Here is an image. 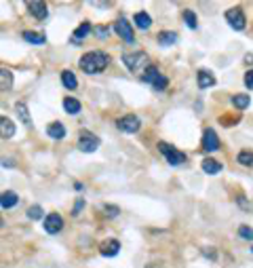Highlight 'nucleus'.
<instances>
[{"label": "nucleus", "instance_id": "1", "mask_svg": "<svg viewBox=\"0 0 253 268\" xmlns=\"http://www.w3.org/2000/svg\"><path fill=\"white\" fill-rule=\"evenodd\" d=\"M80 70L84 74H100L108 68L110 63V55L108 53H101V51H89L80 57Z\"/></svg>", "mask_w": 253, "mask_h": 268}, {"label": "nucleus", "instance_id": "2", "mask_svg": "<svg viewBox=\"0 0 253 268\" xmlns=\"http://www.w3.org/2000/svg\"><path fill=\"white\" fill-rule=\"evenodd\" d=\"M158 150H160V154H165V159L169 161V165H173V167L184 165L188 161L184 152H179L177 148H173L171 144H167V142H158Z\"/></svg>", "mask_w": 253, "mask_h": 268}, {"label": "nucleus", "instance_id": "3", "mask_svg": "<svg viewBox=\"0 0 253 268\" xmlns=\"http://www.w3.org/2000/svg\"><path fill=\"white\" fill-rule=\"evenodd\" d=\"M123 63L131 70V72H137L139 68L148 66V55L146 53H125L123 55Z\"/></svg>", "mask_w": 253, "mask_h": 268}, {"label": "nucleus", "instance_id": "4", "mask_svg": "<svg viewBox=\"0 0 253 268\" xmlns=\"http://www.w3.org/2000/svg\"><path fill=\"white\" fill-rule=\"evenodd\" d=\"M116 127H118V131L121 133H137L139 127H142V121H139L135 114H126L123 118H118Z\"/></svg>", "mask_w": 253, "mask_h": 268}, {"label": "nucleus", "instance_id": "5", "mask_svg": "<svg viewBox=\"0 0 253 268\" xmlns=\"http://www.w3.org/2000/svg\"><path fill=\"white\" fill-rule=\"evenodd\" d=\"M78 148L82 152H95L100 148V137H95L91 131L82 129L80 131V137H78Z\"/></svg>", "mask_w": 253, "mask_h": 268}, {"label": "nucleus", "instance_id": "6", "mask_svg": "<svg viewBox=\"0 0 253 268\" xmlns=\"http://www.w3.org/2000/svg\"><path fill=\"white\" fill-rule=\"evenodd\" d=\"M226 21L232 26V30H236V32L245 30V13L241 9H236V6L226 11Z\"/></svg>", "mask_w": 253, "mask_h": 268}, {"label": "nucleus", "instance_id": "7", "mask_svg": "<svg viewBox=\"0 0 253 268\" xmlns=\"http://www.w3.org/2000/svg\"><path fill=\"white\" fill-rule=\"evenodd\" d=\"M114 32H116L123 40H126V42H133V40H135V36H133V30H131V24H129V21H126V17H123V15L114 21Z\"/></svg>", "mask_w": 253, "mask_h": 268}, {"label": "nucleus", "instance_id": "8", "mask_svg": "<svg viewBox=\"0 0 253 268\" xmlns=\"http://www.w3.org/2000/svg\"><path fill=\"white\" fill-rule=\"evenodd\" d=\"M202 150L205 152L220 150V137H217V133L213 129H205V133H202Z\"/></svg>", "mask_w": 253, "mask_h": 268}, {"label": "nucleus", "instance_id": "9", "mask_svg": "<svg viewBox=\"0 0 253 268\" xmlns=\"http://www.w3.org/2000/svg\"><path fill=\"white\" fill-rule=\"evenodd\" d=\"M61 228H63V220H61L59 214H49L45 217V230L49 235H57Z\"/></svg>", "mask_w": 253, "mask_h": 268}, {"label": "nucleus", "instance_id": "10", "mask_svg": "<svg viewBox=\"0 0 253 268\" xmlns=\"http://www.w3.org/2000/svg\"><path fill=\"white\" fill-rule=\"evenodd\" d=\"M27 11L32 13L34 19H47V17H49L47 4L40 2V0H32V2H27Z\"/></svg>", "mask_w": 253, "mask_h": 268}, {"label": "nucleus", "instance_id": "11", "mask_svg": "<svg viewBox=\"0 0 253 268\" xmlns=\"http://www.w3.org/2000/svg\"><path fill=\"white\" fill-rule=\"evenodd\" d=\"M118 251H121V243H118L116 239H110V241H103L100 245V253L105 258H114Z\"/></svg>", "mask_w": 253, "mask_h": 268}, {"label": "nucleus", "instance_id": "12", "mask_svg": "<svg viewBox=\"0 0 253 268\" xmlns=\"http://www.w3.org/2000/svg\"><path fill=\"white\" fill-rule=\"evenodd\" d=\"M47 135L53 137V139H63L66 137V127H63L61 123H51L47 127Z\"/></svg>", "mask_w": 253, "mask_h": 268}, {"label": "nucleus", "instance_id": "13", "mask_svg": "<svg viewBox=\"0 0 253 268\" xmlns=\"http://www.w3.org/2000/svg\"><path fill=\"white\" fill-rule=\"evenodd\" d=\"M196 79H199V87H201V89H209V87H213V84H215L213 74L207 72V70H199Z\"/></svg>", "mask_w": 253, "mask_h": 268}, {"label": "nucleus", "instance_id": "14", "mask_svg": "<svg viewBox=\"0 0 253 268\" xmlns=\"http://www.w3.org/2000/svg\"><path fill=\"white\" fill-rule=\"evenodd\" d=\"M202 171L209 173V175H215V173L222 171V163L220 161H215V159H205L202 161Z\"/></svg>", "mask_w": 253, "mask_h": 268}, {"label": "nucleus", "instance_id": "15", "mask_svg": "<svg viewBox=\"0 0 253 268\" xmlns=\"http://www.w3.org/2000/svg\"><path fill=\"white\" fill-rule=\"evenodd\" d=\"M19 203V196L15 192H2V199H0V205H2V209H13Z\"/></svg>", "mask_w": 253, "mask_h": 268}, {"label": "nucleus", "instance_id": "16", "mask_svg": "<svg viewBox=\"0 0 253 268\" xmlns=\"http://www.w3.org/2000/svg\"><path fill=\"white\" fill-rule=\"evenodd\" d=\"M61 82H63V87L70 89V91L78 87V80H76L74 72H70V70H63V72H61Z\"/></svg>", "mask_w": 253, "mask_h": 268}, {"label": "nucleus", "instance_id": "17", "mask_svg": "<svg viewBox=\"0 0 253 268\" xmlns=\"http://www.w3.org/2000/svg\"><path fill=\"white\" fill-rule=\"evenodd\" d=\"M135 26L139 30H148V27L152 26V17L148 15L146 11H139V13H135Z\"/></svg>", "mask_w": 253, "mask_h": 268}, {"label": "nucleus", "instance_id": "18", "mask_svg": "<svg viewBox=\"0 0 253 268\" xmlns=\"http://www.w3.org/2000/svg\"><path fill=\"white\" fill-rule=\"evenodd\" d=\"M158 76H160L158 68H154V66H148V68L144 70V74H142V80H144V82H148V84H154V82L158 80Z\"/></svg>", "mask_w": 253, "mask_h": 268}, {"label": "nucleus", "instance_id": "19", "mask_svg": "<svg viewBox=\"0 0 253 268\" xmlns=\"http://www.w3.org/2000/svg\"><path fill=\"white\" fill-rule=\"evenodd\" d=\"M63 110H66L68 114H78V112H80V102L76 100V97H66V100H63Z\"/></svg>", "mask_w": 253, "mask_h": 268}, {"label": "nucleus", "instance_id": "20", "mask_svg": "<svg viewBox=\"0 0 253 268\" xmlns=\"http://www.w3.org/2000/svg\"><path fill=\"white\" fill-rule=\"evenodd\" d=\"M0 129H2V137H13L15 135V125H13V121H9L6 116L0 118Z\"/></svg>", "mask_w": 253, "mask_h": 268}, {"label": "nucleus", "instance_id": "21", "mask_svg": "<svg viewBox=\"0 0 253 268\" xmlns=\"http://www.w3.org/2000/svg\"><path fill=\"white\" fill-rule=\"evenodd\" d=\"M158 42H160V47H171L177 42V32H163V34H158Z\"/></svg>", "mask_w": 253, "mask_h": 268}, {"label": "nucleus", "instance_id": "22", "mask_svg": "<svg viewBox=\"0 0 253 268\" xmlns=\"http://www.w3.org/2000/svg\"><path fill=\"white\" fill-rule=\"evenodd\" d=\"M15 110H17V114H19V118H21V123L27 125V127H32V118H30V112H27V106H25L24 102H19V104L15 106Z\"/></svg>", "mask_w": 253, "mask_h": 268}, {"label": "nucleus", "instance_id": "23", "mask_svg": "<svg viewBox=\"0 0 253 268\" xmlns=\"http://www.w3.org/2000/svg\"><path fill=\"white\" fill-rule=\"evenodd\" d=\"M91 30H93V26H91L89 21H82V24L76 27V32H74V40H82L84 36H89Z\"/></svg>", "mask_w": 253, "mask_h": 268}, {"label": "nucleus", "instance_id": "24", "mask_svg": "<svg viewBox=\"0 0 253 268\" xmlns=\"http://www.w3.org/2000/svg\"><path fill=\"white\" fill-rule=\"evenodd\" d=\"M0 79H2V82H0V89H2V91H9L13 87V74L6 68L0 70Z\"/></svg>", "mask_w": 253, "mask_h": 268}, {"label": "nucleus", "instance_id": "25", "mask_svg": "<svg viewBox=\"0 0 253 268\" xmlns=\"http://www.w3.org/2000/svg\"><path fill=\"white\" fill-rule=\"evenodd\" d=\"M232 104H234L238 110H245V108H249L251 100H249V95H245V93H238V95H234V97H232Z\"/></svg>", "mask_w": 253, "mask_h": 268}, {"label": "nucleus", "instance_id": "26", "mask_svg": "<svg viewBox=\"0 0 253 268\" xmlns=\"http://www.w3.org/2000/svg\"><path fill=\"white\" fill-rule=\"evenodd\" d=\"M21 36H24V40L32 42V45H45L47 42V38L42 36V34H34V32H24Z\"/></svg>", "mask_w": 253, "mask_h": 268}, {"label": "nucleus", "instance_id": "27", "mask_svg": "<svg viewBox=\"0 0 253 268\" xmlns=\"http://www.w3.org/2000/svg\"><path fill=\"white\" fill-rule=\"evenodd\" d=\"M184 21H186V26L190 27V30H196V27H199V19H196L194 11H190V9L184 11Z\"/></svg>", "mask_w": 253, "mask_h": 268}, {"label": "nucleus", "instance_id": "28", "mask_svg": "<svg viewBox=\"0 0 253 268\" xmlns=\"http://www.w3.org/2000/svg\"><path fill=\"white\" fill-rule=\"evenodd\" d=\"M236 161H238V163H241V165H245V167H253V154H251V152H247V150L238 152Z\"/></svg>", "mask_w": 253, "mask_h": 268}, {"label": "nucleus", "instance_id": "29", "mask_svg": "<svg viewBox=\"0 0 253 268\" xmlns=\"http://www.w3.org/2000/svg\"><path fill=\"white\" fill-rule=\"evenodd\" d=\"M238 237L245 239V241H253V228L251 226H241L238 228Z\"/></svg>", "mask_w": 253, "mask_h": 268}, {"label": "nucleus", "instance_id": "30", "mask_svg": "<svg viewBox=\"0 0 253 268\" xmlns=\"http://www.w3.org/2000/svg\"><path fill=\"white\" fill-rule=\"evenodd\" d=\"M27 215H30V220H40L42 207H40V205H32L30 209H27Z\"/></svg>", "mask_w": 253, "mask_h": 268}, {"label": "nucleus", "instance_id": "31", "mask_svg": "<svg viewBox=\"0 0 253 268\" xmlns=\"http://www.w3.org/2000/svg\"><path fill=\"white\" fill-rule=\"evenodd\" d=\"M167 84H169V79H167V76H163V74H160V76H158V80L154 82L152 87L156 89V91H163V89H167Z\"/></svg>", "mask_w": 253, "mask_h": 268}, {"label": "nucleus", "instance_id": "32", "mask_svg": "<svg viewBox=\"0 0 253 268\" xmlns=\"http://www.w3.org/2000/svg\"><path fill=\"white\" fill-rule=\"evenodd\" d=\"M93 34H95L97 38H105V36H108V27H105V26H95L93 27Z\"/></svg>", "mask_w": 253, "mask_h": 268}, {"label": "nucleus", "instance_id": "33", "mask_svg": "<svg viewBox=\"0 0 253 268\" xmlns=\"http://www.w3.org/2000/svg\"><path fill=\"white\" fill-rule=\"evenodd\" d=\"M105 214H108V217H116L118 214H121V209H118L116 205H105Z\"/></svg>", "mask_w": 253, "mask_h": 268}, {"label": "nucleus", "instance_id": "34", "mask_svg": "<svg viewBox=\"0 0 253 268\" xmlns=\"http://www.w3.org/2000/svg\"><path fill=\"white\" fill-rule=\"evenodd\" d=\"M245 87H247V89H253V70H249V72L245 74Z\"/></svg>", "mask_w": 253, "mask_h": 268}, {"label": "nucleus", "instance_id": "35", "mask_svg": "<svg viewBox=\"0 0 253 268\" xmlns=\"http://www.w3.org/2000/svg\"><path fill=\"white\" fill-rule=\"evenodd\" d=\"M82 207H84V201H82V199H78V203H76V205L72 207V215H74V217L78 215L80 211H82Z\"/></svg>", "mask_w": 253, "mask_h": 268}, {"label": "nucleus", "instance_id": "36", "mask_svg": "<svg viewBox=\"0 0 253 268\" xmlns=\"http://www.w3.org/2000/svg\"><path fill=\"white\" fill-rule=\"evenodd\" d=\"M238 205H241L243 209H253V205L249 201H243V196H238Z\"/></svg>", "mask_w": 253, "mask_h": 268}, {"label": "nucleus", "instance_id": "37", "mask_svg": "<svg viewBox=\"0 0 253 268\" xmlns=\"http://www.w3.org/2000/svg\"><path fill=\"white\" fill-rule=\"evenodd\" d=\"M251 253H253V247H251Z\"/></svg>", "mask_w": 253, "mask_h": 268}, {"label": "nucleus", "instance_id": "38", "mask_svg": "<svg viewBox=\"0 0 253 268\" xmlns=\"http://www.w3.org/2000/svg\"><path fill=\"white\" fill-rule=\"evenodd\" d=\"M148 268H152V266H148Z\"/></svg>", "mask_w": 253, "mask_h": 268}]
</instances>
